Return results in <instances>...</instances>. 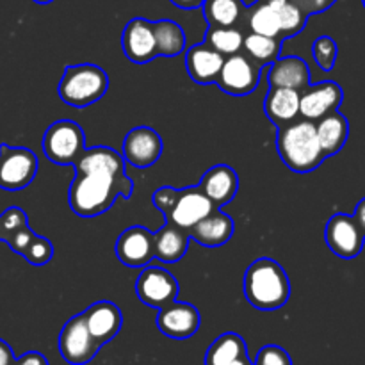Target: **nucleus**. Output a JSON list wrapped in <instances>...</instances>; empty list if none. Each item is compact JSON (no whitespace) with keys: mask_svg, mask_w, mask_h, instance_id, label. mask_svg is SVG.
Returning a JSON list of instances; mask_svg holds the SVG:
<instances>
[{"mask_svg":"<svg viewBox=\"0 0 365 365\" xmlns=\"http://www.w3.org/2000/svg\"><path fill=\"white\" fill-rule=\"evenodd\" d=\"M70 207L77 216L95 217L107 212L118 198L128 200L134 184L125 173V159L110 146L86 148L73 164Z\"/></svg>","mask_w":365,"mask_h":365,"instance_id":"1","label":"nucleus"},{"mask_svg":"<svg viewBox=\"0 0 365 365\" xmlns=\"http://www.w3.org/2000/svg\"><path fill=\"white\" fill-rule=\"evenodd\" d=\"M277 150L285 166L294 173H310L327 159L317 139L316 123L305 118L278 127Z\"/></svg>","mask_w":365,"mask_h":365,"instance_id":"2","label":"nucleus"},{"mask_svg":"<svg viewBox=\"0 0 365 365\" xmlns=\"http://www.w3.org/2000/svg\"><path fill=\"white\" fill-rule=\"evenodd\" d=\"M245 296L252 307L262 312L282 309L291 296V284L284 267L273 259H257L245 274Z\"/></svg>","mask_w":365,"mask_h":365,"instance_id":"3","label":"nucleus"},{"mask_svg":"<svg viewBox=\"0 0 365 365\" xmlns=\"http://www.w3.org/2000/svg\"><path fill=\"white\" fill-rule=\"evenodd\" d=\"M109 89V77L98 64L82 63L66 66L59 81L61 100L71 107H88L98 102Z\"/></svg>","mask_w":365,"mask_h":365,"instance_id":"4","label":"nucleus"},{"mask_svg":"<svg viewBox=\"0 0 365 365\" xmlns=\"http://www.w3.org/2000/svg\"><path fill=\"white\" fill-rule=\"evenodd\" d=\"M86 150V134L73 120L53 121L43 135V152L46 159L59 166H73Z\"/></svg>","mask_w":365,"mask_h":365,"instance_id":"5","label":"nucleus"},{"mask_svg":"<svg viewBox=\"0 0 365 365\" xmlns=\"http://www.w3.org/2000/svg\"><path fill=\"white\" fill-rule=\"evenodd\" d=\"M38 173V157L31 148L0 145V189L20 191L32 184Z\"/></svg>","mask_w":365,"mask_h":365,"instance_id":"6","label":"nucleus"},{"mask_svg":"<svg viewBox=\"0 0 365 365\" xmlns=\"http://www.w3.org/2000/svg\"><path fill=\"white\" fill-rule=\"evenodd\" d=\"M260 73H262V64L255 63L246 53L237 52L225 57L216 86L232 96H246L259 88Z\"/></svg>","mask_w":365,"mask_h":365,"instance_id":"7","label":"nucleus"},{"mask_svg":"<svg viewBox=\"0 0 365 365\" xmlns=\"http://www.w3.org/2000/svg\"><path fill=\"white\" fill-rule=\"evenodd\" d=\"M102 346L95 341L86 324L84 314H77L64 323L59 334V351L64 362L86 365L91 362Z\"/></svg>","mask_w":365,"mask_h":365,"instance_id":"8","label":"nucleus"},{"mask_svg":"<svg viewBox=\"0 0 365 365\" xmlns=\"http://www.w3.org/2000/svg\"><path fill=\"white\" fill-rule=\"evenodd\" d=\"M135 296L152 309H163L177 302L178 282L173 274L160 266H145L135 280Z\"/></svg>","mask_w":365,"mask_h":365,"instance_id":"9","label":"nucleus"},{"mask_svg":"<svg viewBox=\"0 0 365 365\" xmlns=\"http://www.w3.org/2000/svg\"><path fill=\"white\" fill-rule=\"evenodd\" d=\"M324 241L331 253L337 255L339 259L351 260L362 253L365 234L355 217L339 212L328 220L327 228H324Z\"/></svg>","mask_w":365,"mask_h":365,"instance_id":"10","label":"nucleus"},{"mask_svg":"<svg viewBox=\"0 0 365 365\" xmlns=\"http://www.w3.org/2000/svg\"><path fill=\"white\" fill-rule=\"evenodd\" d=\"M214 209L216 207L203 195L202 189L198 185H191V187L178 189L177 200H175L173 207L164 214V220L166 223L189 232L198 221L209 216Z\"/></svg>","mask_w":365,"mask_h":365,"instance_id":"11","label":"nucleus"},{"mask_svg":"<svg viewBox=\"0 0 365 365\" xmlns=\"http://www.w3.org/2000/svg\"><path fill=\"white\" fill-rule=\"evenodd\" d=\"M344 100V91L334 81H323L310 84L299 93V114L309 121H319L321 118L335 113Z\"/></svg>","mask_w":365,"mask_h":365,"instance_id":"12","label":"nucleus"},{"mask_svg":"<svg viewBox=\"0 0 365 365\" xmlns=\"http://www.w3.org/2000/svg\"><path fill=\"white\" fill-rule=\"evenodd\" d=\"M163 153V139L153 128L135 127L125 135L121 145V155L130 166L146 170L160 159Z\"/></svg>","mask_w":365,"mask_h":365,"instance_id":"13","label":"nucleus"},{"mask_svg":"<svg viewBox=\"0 0 365 365\" xmlns=\"http://www.w3.org/2000/svg\"><path fill=\"white\" fill-rule=\"evenodd\" d=\"M200 324H202V317H200L198 309L191 303L173 302L159 309V314H157V328L160 334L175 341L191 339L200 330Z\"/></svg>","mask_w":365,"mask_h":365,"instance_id":"14","label":"nucleus"},{"mask_svg":"<svg viewBox=\"0 0 365 365\" xmlns=\"http://www.w3.org/2000/svg\"><path fill=\"white\" fill-rule=\"evenodd\" d=\"M121 50L125 57L135 64H145L157 56L153 21L146 18H132L121 32Z\"/></svg>","mask_w":365,"mask_h":365,"instance_id":"15","label":"nucleus"},{"mask_svg":"<svg viewBox=\"0 0 365 365\" xmlns=\"http://www.w3.org/2000/svg\"><path fill=\"white\" fill-rule=\"evenodd\" d=\"M116 257L123 266L139 269L153 259V232L145 227H130L116 241Z\"/></svg>","mask_w":365,"mask_h":365,"instance_id":"16","label":"nucleus"},{"mask_svg":"<svg viewBox=\"0 0 365 365\" xmlns=\"http://www.w3.org/2000/svg\"><path fill=\"white\" fill-rule=\"evenodd\" d=\"M198 187L212 202L216 209L227 205L239 191V177L228 164H216L203 173Z\"/></svg>","mask_w":365,"mask_h":365,"instance_id":"17","label":"nucleus"},{"mask_svg":"<svg viewBox=\"0 0 365 365\" xmlns=\"http://www.w3.org/2000/svg\"><path fill=\"white\" fill-rule=\"evenodd\" d=\"M84 319L95 341L103 346L120 334L121 324H123V314H121L120 307L114 305L113 302H96L88 307V310L84 312Z\"/></svg>","mask_w":365,"mask_h":365,"instance_id":"18","label":"nucleus"},{"mask_svg":"<svg viewBox=\"0 0 365 365\" xmlns=\"http://www.w3.org/2000/svg\"><path fill=\"white\" fill-rule=\"evenodd\" d=\"M267 82L269 88H287L302 93L312 82V73L307 61H303L302 57H278L274 63L269 64Z\"/></svg>","mask_w":365,"mask_h":365,"instance_id":"19","label":"nucleus"},{"mask_svg":"<svg viewBox=\"0 0 365 365\" xmlns=\"http://www.w3.org/2000/svg\"><path fill=\"white\" fill-rule=\"evenodd\" d=\"M223 63L225 56L216 52L207 43L191 46L185 53V68H187L189 77L200 86L216 84V78L220 75Z\"/></svg>","mask_w":365,"mask_h":365,"instance_id":"20","label":"nucleus"},{"mask_svg":"<svg viewBox=\"0 0 365 365\" xmlns=\"http://www.w3.org/2000/svg\"><path fill=\"white\" fill-rule=\"evenodd\" d=\"M189 235H191L192 241L205 246V248H217V246L227 245L232 239L234 221L228 214L214 209L209 216L203 217L189 230Z\"/></svg>","mask_w":365,"mask_h":365,"instance_id":"21","label":"nucleus"},{"mask_svg":"<svg viewBox=\"0 0 365 365\" xmlns=\"http://www.w3.org/2000/svg\"><path fill=\"white\" fill-rule=\"evenodd\" d=\"M189 242H191V235L187 230L166 223L153 234V259L168 264L178 262L187 253Z\"/></svg>","mask_w":365,"mask_h":365,"instance_id":"22","label":"nucleus"},{"mask_svg":"<svg viewBox=\"0 0 365 365\" xmlns=\"http://www.w3.org/2000/svg\"><path fill=\"white\" fill-rule=\"evenodd\" d=\"M264 113L277 128L296 120L299 114V91L287 88H269L264 98Z\"/></svg>","mask_w":365,"mask_h":365,"instance_id":"23","label":"nucleus"},{"mask_svg":"<svg viewBox=\"0 0 365 365\" xmlns=\"http://www.w3.org/2000/svg\"><path fill=\"white\" fill-rule=\"evenodd\" d=\"M321 150L327 157L337 155L349 138V121L339 110L321 118L316 125Z\"/></svg>","mask_w":365,"mask_h":365,"instance_id":"24","label":"nucleus"},{"mask_svg":"<svg viewBox=\"0 0 365 365\" xmlns=\"http://www.w3.org/2000/svg\"><path fill=\"white\" fill-rule=\"evenodd\" d=\"M202 9L207 24L216 27H237L246 14L242 0H205Z\"/></svg>","mask_w":365,"mask_h":365,"instance_id":"25","label":"nucleus"},{"mask_svg":"<svg viewBox=\"0 0 365 365\" xmlns=\"http://www.w3.org/2000/svg\"><path fill=\"white\" fill-rule=\"evenodd\" d=\"M248 355V348L241 335L228 334L220 335L205 353V365H228L241 356Z\"/></svg>","mask_w":365,"mask_h":365,"instance_id":"26","label":"nucleus"},{"mask_svg":"<svg viewBox=\"0 0 365 365\" xmlns=\"http://www.w3.org/2000/svg\"><path fill=\"white\" fill-rule=\"evenodd\" d=\"M153 32H155L157 56L159 57H177L185 50V32L177 21L159 20L153 21Z\"/></svg>","mask_w":365,"mask_h":365,"instance_id":"27","label":"nucleus"},{"mask_svg":"<svg viewBox=\"0 0 365 365\" xmlns=\"http://www.w3.org/2000/svg\"><path fill=\"white\" fill-rule=\"evenodd\" d=\"M246 16H248V27L253 34L282 39L280 21H278L277 9L273 6L262 2V0H257L252 7H246Z\"/></svg>","mask_w":365,"mask_h":365,"instance_id":"28","label":"nucleus"},{"mask_svg":"<svg viewBox=\"0 0 365 365\" xmlns=\"http://www.w3.org/2000/svg\"><path fill=\"white\" fill-rule=\"evenodd\" d=\"M203 43L212 46L221 56L228 57L241 52L242 43H245V34H242L239 27H216V25H209Z\"/></svg>","mask_w":365,"mask_h":365,"instance_id":"29","label":"nucleus"},{"mask_svg":"<svg viewBox=\"0 0 365 365\" xmlns=\"http://www.w3.org/2000/svg\"><path fill=\"white\" fill-rule=\"evenodd\" d=\"M282 45L284 41L278 38H267V36L253 34L250 32L248 36H245V43H242V48L246 50V56L252 57L255 63L259 64H271L280 57Z\"/></svg>","mask_w":365,"mask_h":365,"instance_id":"30","label":"nucleus"},{"mask_svg":"<svg viewBox=\"0 0 365 365\" xmlns=\"http://www.w3.org/2000/svg\"><path fill=\"white\" fill-rule=\"evenodd\" d=\"M274 9H277L278 21H280V36L284 41L291 38V36L299 34L305 29L309 16L302 9H298L292 2H284L280 6H274Z\"/></svg>","mask_w":365,"mask_h":365,"instance_id":"31","label":"nucleus"},{"mask_svg":"<svg viewBox=\"0 0 365 365\" xmlns=\"http://www.w3.org/2000/svg\"><path fill=\"white\" fill-rule=\"evenodd\" d=\"M312 56L317 66L323 71H331L335 68L339 56V46L331 36H319L312 45Z\"/></svg>","mask_w":365,"mask_h":365,"instance_id":"32","label":"nucleus"},{"mask_svg":"<svg viewBox=\"0 0 365 365\" xmlns=\"http://www.w3.org/2000/svg\"><path fill=\"white\" fill-rule=\"evenodd\" d=\"M29 225V217L25 214V210H21L20 207H9L7 210H4V214L0 216V241H4L7 245L9 239L16 234L18 230H21L24 227Z\"/></svg>","mask_w":365,"mask_h":365,"instance_id":"33","label":"nucleus"},{"mask_svg":"<svg viewBox=\"0 0 365 365\" xmlns=\"http://www.w3.org/2000/svg\"><path fill=\"white\" fill-rule=\"evenodd\" d=\"M21 257H24L29 264H32V266H45V264H48L50 260H52L53 245L46 237L36 235Z\"/></svg>","mask_w":365,"mask_h":365,"instance_id":"34","label":"nucleus"},{"mask_svg":"<svg viewBox=\"0 0 365 365\" xmlns=\"http://www.w3.org/2000/svg\"><path fill=\"white\" fill-rule=\"evenodd\" d=\"M253 365H292V360L282 346L267 344L257 353Z\"/></svg>","mask_w":365,"mask_h":365,"instance_id":"35","label":"nucleus"},{"mask_svg":"<svg viewBox=\"0 0 365 365\" xmlns=\"http://www.w3.org/2000/svg\"><path fill=\"white\" fill-rule=\"evenodd\" d=\"M177 196H178V189L164 185V187H159L155 192H153L152 203L157 207V210H160V212H163V216H164V214H166L168 210L173 207Z\"/></svg>","mask_w":365,"mask_h":365,"instance_id":"36","label":"nucleus"},{"mask_svg":"<svg viewBox=\"0 0 365 365\" xmlns=\"http://www.w3.org/2000/svg\"><path fill=\"white\" fill-rule=\"evenodd\" d=\"M34 237H36V234L31 230V227L27 225V227H24L21 230H18L16 234L9 239L7 246H9L14 253H18V255H24L25 250L29 248V245H31L32 239Z\"/></svg>","mask_w":365,"mask_h":365,"instance_id":"37","label":"nucleus"},{"mask_svg":"<svg viewBox=\"0 0 365 365\" xmlns=\"http://www.w3.org/2000/svg\"><path fill=\"white\" fill-rule=\"evenodd\" d=\"M289 2L294 4L307 16H312V14H319L328 11L337 0H289Z\"/></svg>","mask_w":365,"mask_h":365,"instance_id":"38","label":"nucleus"},{"mask_svg":"<svg viewBox=\"0 0 365 365\" xmlns=\"http://www.w3.org/2000/svg\"><path fill=\"white\" fill-rule=\"evenodd\" d=\"M14 365H48V360L45 359V355L38 351H29L24 356H20L18 360H14Z\"/></svg>","mask_w":365,"mask_h":365,"instance_id":"39","label":"nucleus"},{"mask_svg":"<svg viewBox=\"0 0 365 365\" xmlns=\"http://www.w3.org/2000/svg\"><path fill=\"white\" fill-rule=\"evenodd\" d=\"M0 365H14L13 349L2 339H0Z\"/></svg>","mask_w":365,"mask_h":365,"instance_id":"40","label":"nucleus"},{"mask_svg":"<svg viewBox=\"0 0 365 365\" xmlns=\"http://www.w3.org/2000/svg\"><path fill=\"white\" fill-rule=\"evenodd\" d=\"M173 6L180 7V9H198L203 6L205 0H170Z\"/></svg>","mask_w":365,"mask_h":365,"instance_id":"41","label":"nucleus"},{"mask_svg":"<svg viewBox=\"0 0 365 365\" xmlns=\"http://www.w3.org/2000/svg\"><path fill=\"white\" fill-rule=\"evenodd\" d=\"M353 217H355L356 223H359V227L362 228V232L365 234V198L360 200V203H359V205H356Z\"/></svg>","mask_w":365,"mask_h":365,"instance_id":"42","label":"nucleus"},{"mask_svg":"<svg viewBox=\"0 0 365 365\" xmlns=\"http://www.w3.org/2000/svg\"><path fill=\"white\" fill-rule=\"evenodd\" d=\"M228 365H253V362H252V360H250L248 355H245V356H241V359L234 360V362L228 364Z\"/></svg>","mask_w":365,"mask_h":365,"instance_id":"43","label":"nucleus"},{"mask_svg":"<svg viewBox=\"0 0 365 365\" xmlns=\"http://www.w3.org/2000/svg\"><path fill=\"white\" fill-rule=\"evenodd\" d=\"M262 2H266V4H269V6H280V4H284V2H289V0H262Z\"/></svg>","mask_w":365,"mask_h":365,"instance_id":"44","label":"nucleus"},{"mask_svg":"<svg viewBox=\"0 0 365 365\" xmlns=\"http://www.w3.org/2000/svg\"><path fill=\"white\" fill-rule=\"evenodd\" d=\"M36 4H41V6H45V4H50V2H53V0H34Z\"/></svg>","mask_w":365,"mask_h":365,"instance_id":"45","label":"nucleus"},{"mask_svg":"<svg viewBox=\"0 0 365 365\" xmlns=\"http://www.w3.org/2000/svg\"><path fill=\"white\" fill-rule=\"evenodd\" d=\"M362 4H364V7H365V0H362Z\"/></svg>","mask_w":365,"mask_h":365,"instance_id":"46","label":"nucleus"}]
</instances>
